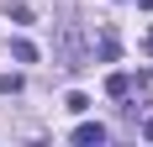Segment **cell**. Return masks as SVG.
I'll use <instances>...</instances> for the list:
<instances>
[{
  "label": "cell",
  "instance_id": "5b68a950",
  "mask_svg": "<svg viewBox=\"0 0 153 147\" xmlns=\"http://www.w3.org/2000/svg\"><path fill=\"white\" fill-rule=\"evenodd\" d=\"M5 16H11L16 26H32V21H37V16H32V5H27V0H16V5H5Z\"/></svg>",
  "mask_w": 153,
  "mask_h": 147
},
{
  "label": "cell",
  "instance_id": "9c48e42d",
  "mask_svg": "<svg viewBox=\"0 0 153 147\" xmlns=\"http://www.w3.org/2000/svg\"><path fill=\"white\" fill-rule=\"evenodd\" d=\"M143 53H153V26H148V32H143Z\"/></svg>",
  "mask_w": 153,
  "mask_h": 147
},
{
  "label": "cell",
  "instance_id": "52a82bcc",
  "mask_svg": "<svg viewBox=\"0 0 153 147\" xmlns=\"http://www.w3.org/2000/svg\"><path fill=\"white\" fill-rule=\"evenodd\" d=\"M63 105H69L74 116H85V110H90V95H79V89H74V95H69V100H63Z\"/></svg>",
  "mask_w": 153,
  "mask_h": 147
},
{
  "label": "cell",
  "instance_id": "277c9868",
  "mask_svg": "<svg viewBox=\"0 0 153 147\" xmlns=\"http://www.w3.org/2000/svg\"><path fill=\"white\" fill-rule=\"evenodd\" d=\"M106 95H111V100H127V95H132V74H111V79H106Z\"/></svg>",
  "mask_w": 153,
  "mask_h": 147
},
{
  "label": "cell",
  "instance_id": "6da1fadb",
  "mask_svg": "<svg viewBox=\"0 0 153 147\" xmlns=\"http://www.w3.org/2000/svg\"><path fill=\"white\" fill-rule=\"evenodd\" d=\"M53 63H63L69 74L90 63V42H85L79 21H58V42H53Z\"/></svg>",
  "mask_w": 153,
  "mask_h": 147
},
{
  "label": "cell",
  "instance_id": "ba28073f",
  "mask_svg": "<svg viewBox=\"0 0 153 147\" xmlns=\"http://www.w3.org/2000/svg\"><path fill=\"white\" fill-rule=\"evenodd\" d=\"M21 89V74H0V95H16Z\"/></svg>",
  "mask_w": 153,
  "mask_h": 147
},
{
  "label": "cell",
  "instance_id": "3957f363",
  "mask_svg": "<svg viewBox=\"0 0 153 147\" xmlns=\"http://www.w3.org/2000/svg\"><path fill=\"white\" fill-rule=\"evenodd\" d=\"M74 142L79 147H100V142H106V126H100V121H79V126H74Z\"/></svg>",
  "mask_w": 153,
  "mask_h": 147
},
{
  "label": "cell",
  "instance_id": "8992f818",
  "mask_svg": "<svg viewBox=\"0 0 153 147\" xmlns=\"http://www.w3.org/2000/svg\"><path fill=\"white\" fill-rule=\"evenodd\" d=\"M11 58L16 63H37V47H32L27 37H16V42H11Z\"/></svg>",
  "mask_w": 153,
  "mask_h": 147
},
{
  "label": "cell",
  "instance_id": "7a4b0ae2",
  "mask_svg": "<svg viewBox=\"0 0 153 147\" xmlns=\"http://www.w3.org/2000/svg\"><path fill=\"white\" fill-rule=\"evenodd\" d=\"M90 53H95V58H100V63H116V58H122V42H116V32H100V37H95V47H90Z\"/></svg>",
  "mask_w": 153,
  "mask_h": 147
},
{
  "label": "cell",
  "instance_id": "30bf717a",
  "mask_svg": "<svg viewBox=\"0 0 153 147\" xmlns=\"http://www.w3.org/2000/svg\"><path fill=\"white\" fill-rule=\"evenodd\" d=\"M143 137H148V142H153V116H148V121H143Z\"/></svg>",
  "mask_w": 153,
  "mask_h": 147
}]
</instances>
